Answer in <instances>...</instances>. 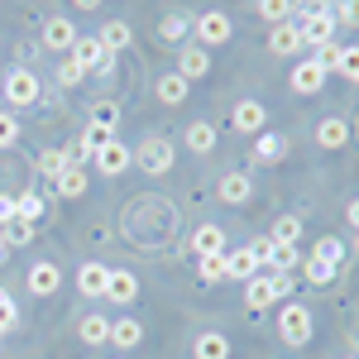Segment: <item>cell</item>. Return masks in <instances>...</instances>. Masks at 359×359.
<instances>
[{
	"instance_id": "1",
	"label": "cell",
	"mask_w": 359,
	"mask_h": 359,
	"mask_svg": "<svg viewBox=\"0 0 359 359\" xmlns=\"http://www.w3.org/2000/svg\"><path fill=\"white\" fill-rule=\"evenodd\" d=\"M297 15H302V25H297V34H302V43H311V48H326V43H335V15L331 5H297Z\"/></svg>"
},
{
	"instance_id": "2",
	"label": "cell",
	"mask_w": 359,
	"mask_h": 359,
	"mask_svg": "<svg viewBox=\"0 0 359 359\" xmlns=\"http://www.w3.org/2000/svg\"><path fill=\"white\" fill-rule=\"evenodd\" d=\"M287 292H292V278H283V273H264V278H249L245 302H249V311H264V306L283 302Z\"/></svg>"
},
{
	"instance_id": "3",
	"label": "cell",
	"mask_w": 359,
	"mask_h": 359,
	"mask_svg": "<svg viewBox=\"0 0 359 359\" xmlns=\"http://www.w3.org/2000/svg\"><path fill=\"white\" fill-rule=\"evenodd\" d=\"M278 335L287 340V345H306L311 340V311L306 306H283V316H278Z\"/></svg>"
},
{
	"instance_id": "4",
	"label": "cell",
	"mask_w": 359,
	"mask_h": 359,
	"mask_svg": "<svg viewBox=\"0 0 359 359\" xmlns=\"http://www.w3.org/2000/svg\"><path fill=\"white\" fill-rule=\"evenodd\" d=\"M72 57L82 62V72H111V62H115V53H106L101 39H77L72 43Z\"/></svg>"
},
{
	"instance_id": "5",
	"label": "cell",
	"mask_w": 359,
	"mask_h": 359,
	"mask_svg": "<svg viewBox=\"0 0 359 359\" xmlns=\"http://www.w3.org/2000/svg\"><path fill=\"white\" fill-rule=\"evenodd\" d=\"M139 168H144L149 177H163L168 168H172V144H168V139H149V144H139Z\"/></svg>"
},
{
	"instance_id": "6",
	"label": "cell",
	"mask_w": 359,
	"mask_h": 359,
	"mask_svg": "<svg viewBox=\"0 0 359 359\" xmlns=\"http://www.w3.org/2000/svg\"><path fill=\"white\" fill-rule=\"evenodd\" d=\"M91 163L101 168V172H106V177H120V172H125V168L135 163V154H130V149H125V144H120V139H106V144H101V154H96V158H91Z\"/></svg>"
},
{
	"instance_id": "7",
	"label": "cell",
	"mask_w": 359,
	"mask_h": 359,
	"mask_svg": "<svg viewBox=\"0 0 359 359\" xmlns=\"http://www.w3.org/2000/svg\"><path fill=\"white\" fill-rule=\"evenodd\" d=\"M72 43H77V29L67 15H53L48 25H43V48L48 53H72Z\"/></svg>"
},
{
	"instance_id": "8",
	"label": "cell",
	"mask_w": 359,
	"mask_h": 359,
	"mask_svg": "<svg viewBox=\"0 0 359 359\" xmlns=\"http://www.w3.org/2000/svg\"><path fill=\"white\" fill-rule=\"evenodd\" d=\"M5 96H10V106H34V101H39V77L25 72V67H15V72L5 77Z\"/></svg>"
},
{
	"instance_id": "9",
	"label": "cell",
	"mask_w": 359,
	"mask_h": 359,
	"mask_svg": "<svg viewBox=\"0 0 359 359\" xmlns=\"http://www.w3.org/2000/svg\"><path fill=\"white\" fill-rule=\"evenodd\" d=\"M326 86V67H321V57H306L292 67V91H302V96H316Z\"/></svg>"
},
{
	"instance_id": "10",
	"label": "cell",
	"mask_w": 359,
	"mask_h": 359,
	"mask_svg": "<svg viewBox=\"0 0 359 359\" xmlns=\"http://www.w3.org/2000/svg\"><path fill=\"white\" fill-rule=\"evenodd\" d=\"M216 196H221L225 206H245L249 196H254V182H249V172H225L221 182H216Z\"/></svg>"
},
{
	"instance_id": "11",
	"label": "cell",
	"mask_w": 359,
	"mask_h": 359,
	"mask_svg": "<svg viewBox=\"0 0 359 359\" xmlns=\"http://www.w3.org/2000/svg\"><path fill=\"white\" fill-rule=\"evenodd\" d=\"M106 297L120 306H130L139 297V278L130 273V269H111V278H106Z\"/></svg>"
},
{
	"instance_id": "12",
	"label": "cell",
	"mask_w": 359,
	"mask_h": 359,
	"mask_svg": "<svg viewBox=\"0 0 359 359\" xmlns=\"http://www.w3.org/2000/svg\"><path fill=\"white\" fill-rule=\"evenodd\" d=\"M196 34H201V48H211V43H225L230 34H235V25H230V15H201L196 20Z\"/></svg>"
},
{
	"instance_id": "13",
	"label": "cell",
	"mask_w": 359,
	"mask_h": 359,
	"mask_svg": "<svg viewBox=\"0 0 359 359\" xmlns=\"http://www.w3.org/2000/svg\"><path fill=\"white\" fill-rule=\"evenodd\" d=\"M206 72H211V53H206L201 43H187V48L177 53V77L192 82V77H206Z\"/></svg>"
},
{
	"instance_id": "14",
	"label": "cell",
	"mask_w": 359,
	"mask_h": 359,
	"mask_svg": "<svg viewBox=\"0 0 359 359\" xmlns=\"http://www.w3.org/2000/svg\"><path fill=\"white\" fill-rule=\"evenodd\" d=\"M57 283H62V273H57V264H48V259L29 269V292H34V297H48V292H57Z\"/></svg>"
},
{
	"instance_id": "15",
	"label": "cell",
	"mask_w": 359,
	"mask_h": 359,
	"mask_svg": "<svg viewBox=\"0 0 359 359\" xmlns=\"http://www.w3.org/2000/svg\"><path fill=\"white\" fill-rule=\"evenodd\" d=\"M269 48L283 57H292L297 48H302V34H297V25L292 20H283V25H273V34H269Z\"/></svg>"
},
{
	"instance_id": "16",
	"label": "cell",
	"mask_w": 359,
	"mask_h": 359,
	"mask_svg": "<svg viewBox=\"0 0 359 359\" xmlns=\"http://www.w3.org/2000/svg\"><path fill=\"white\" fill-rule=\"evenodd\" d=\"M106 278H111L106 264H82L77 269V287H82L86 297H106Z\"/></svg>"
},
{
	"instance_id": "17",
	"label": "cell",
	"mask_w": 359,
	"mask_h": 359,
	"mask_svg": "<svg viewBox=\"0 0 359 359\" xmlns=\"http://www.w3.org/2000/svg\"><path fill=\"white\" fill-rule=\"evenodd\" d=\"M139 340H144V326H139L135 316H115V321H111V345H120V350H135Z\"/></svg>"
},
{
	"instance_id": "18",
	"label": "cell",
	"mask_w": 359,
	"mask_h": 359,
	"mask_svg": "<svg viewBox=\"0 0 359 359\" xmlns=\"http://www.w3.org/2000/svg\"><path fill=\"white\" fill-rule=\"evenodd\" d=\"M264 120H269V111H264L259 101H240V106H235V130H245V135H259Z\"/></svg>"
},
{
	"instance_id": "19",
	"label": "cell",
	"mask_w": 359,
	"mask_h": 359,
	"mask_svg": "<svg viewBox=\"0 0 359 359\" xmlns=\"http://www.w3.org/2000/svg\"><path fill=\"white\" fill-rule=\"evenodd\" d=\"M254 269H259V259H254V249H230V254H225V278H254Z\"/></svg>"
},
{
	"instance_id": "20",
	"label": "cell",
	"mask_w": 359,
	"mask_h": 359,
	"mask_svg": "<svg viewBox=\"0 0 359 359\" xmlns=\"http://www.w3.org/2000/svg\"><path fill=\"white\" fill-rule=\"evenodd\" d=\"M111 139V130H101V125H86V135H82V144L67 154V163H77V158H96L101 154V144Z\"/></svg>"
},
{
	"instance_id": "21",
	"label": "cell",
	"mask_w": 359,
	"mask_h": 359,
	"mask_svg": "<svg viewBox=\"0 0 359 359\" xmlns=\"http://www.w3.org/2000/svg\"><path fill=\"white\" fill-rule=\"evenodd\" d=\"M316 144H321V149H345V144H350V125H345V120H321V125H316Z\"/></svg>"
},
{
	"instance_id": "22",
	"label": "cell",
	"mask_w": 359,
	"mask_h": 359,
	"mask_svg": "<svg viewBox=\"0 0 359 359\" xmlns=\"http://www.w3.org/2000/svg\"><path fill=\"white\" fill-rule=\"evenodd\" d=\"M53 187H57V196H82V192H86V168L67 163V168L53 177Z\"/></svg>"
},
{
	"instance_id": "23",
	"label": "cell",
	"mask_w": 359,
	"mask_h": 359,
	"mask_svg": "<svg viewBox=\"0 0 359 359\" xmlns=\"http://www.w3.org/2000/svg\"><path fill=\"white\" fill-rule=\"evenodd\" d=\"M283 154H287L283 135H269V130H259V139H254V158H259V163H278Z\"/></svg>"
},
{
	"instance_id": "24",
	"label": "cell",
	"mask_w": 359,
	"mask_h": 359,
	"mask_svg": "<svg viewBox=\"0 0 359 359\" xmlns=\"http://www.w3.org/2000/svg\"><path fill=\"white\" fill-rule=\"evenodd\" d=\"M269 264H273V273L292 278L297 269H302V254H297V245H273V254H269Z\"/></svg>"
},
{
	"instance_id": "25",
	"label": "cell",
	"mask_w": 359,
	"mask_h": 359,
	"mask_svg": "<svg viewBox=\"0 0 359 359\" xmlns=\"http://www.w3.org/2000/svg\"><path fill=\"white\" fill-rule=\"evenodd\" d=\"M187 149H192V154H211V149H216V125H206V120L187 125Z\"/></svg>"
},
{
	"instance_id": "26",
	"label": "cell",
	"mask_w": 359,
	"mask_h": 359,
	"mask_svg": "<svg viewBox=\"0 0 359 359\" xmlns=\"http://www.w3.org/2000/svg\"><path fill=\"white\" fill-rule=\"evenodd\" d=\"M192 249L196 254H221L225 249V230L221 225H201V230L192 235Z\"/></svg>"
},
{
	"instance_id": "27",
	"label": "cell",
	"mask_w": 359,
	"mask_h": 359,
	"mask_svg": "<svg viewBox=\"0 0 359 359\" xmlns=\"http://www.w3.org/2000/svg\"><path fill=\"white\" fill-rule=\"evenodd\" d=\"M196 359H230V340L221 331H206L196 340Z\"/></svg>"
},
{
	"instance_id": "28",
	"label": "cell",
	"mask_w": 359,
	"mask_h": 359,
	"mask_svg": "<svg viewBox=\"0 0 359 359\" xmlns=\"http://www.w3.org/2000/svg\"><path fill=\"white\" fill-rule=\"evenodd\" d=\"M158 101H163V106H182V101H187V77L168 72L163 82H158Z\"/></svg>"
},
{
	"instance_id": "29",
	"label": "cell",
	"mask_w": 359,
	"mask_h": 359,
	"mask_svg": "<svg viewBox=\"0 0 359 359\" xmlns=\"http://www.w3.org/2000/svg\"><path fill=\"white\" fill-rule=\"evenodd\" d=\"M77 335H82L86 345H106V340H111V321H106V316H82Z\"/></svg>"
},
{
	"instance_id": "30",
	"label": "cell",
	"mask_w": 359,
	"mask_h": 359,
	"mask_svg": "<svg viewBox=\"0 0 359 359\" xmlns=\"http://www.w3.org/2000/svg\"><path fill=\"white\" fill-rule=\"evenodd\" d=\"M187 29H192V20H187L182 10H172V15H163V25H158V34H163L168 43H177V39H187Z\"/></svg>"
},
{
	"instance_id": "31",
	"label": "cell",
	"mask_w": 359,
	"mask_h": 359,
	"mask_svg": "<svg viewBox=\"0 0 359 359\" xmlns=\"http://www.w3.org/2000/svg\"><path fill=\"white\" fill-rule=\"evenodd\" d=\"M101 43H106V53H120V48H130V25L111 20V25L101 29Z\"/></svg>"
},
{
	"instance_id": "32",
	"label": "cell",
	"mask_w": 359,
	"mask_h": 359,
	"mask_svg": "<svg viewBox=\"0 0 359 359\" xmlns=\"http://www.w3.org/2000/svg\"><path fill=\"white\" fill-rule=\"evenodd\" d=\"M269 240H273V245H297V240H302V221H297V216H283Z\"/></svg>"
},
{
	"instance_id": "33",
	"label": "cell",
	"mask_w": 359,
	"mask_h": 359,
	"mask_svg": "<svg viewBox=\"0 0 359 359\" xmlns=\"http://www.w3.org/2000/svg\"><path fill=\"white\" fill-rule=\"evenodd\" d=\"M39 216H43V196H34V192L15 196V221H39Z\"/></svg>"
},
{
	"instance_id": "34",
	"label": "cell",
	"mask_w": 359,
	"mask_h": 359,
	"mask_svg": "<svg viewBox=\"0 0 359 359\" xmlns=\"http://www.w3.org/2000/svg\"><path fill=\"white\" fill-rule=\"evenodd\" d=\"M196 273H201V283H221L225 278V254H201Z\"/></svg>"
},
{
	"instance_id": "35",
	"label": "cell",
	"mask_w": 359,
	"mask_h": 359,
	"mask_svg": "<svg viewBox=\"0 0 359 359\" xmlns=\"http://www.w3.org/2000/svg\"><path fill=\"white\" fill-rule=\"evenodd\" d=\"M115 120H120V106H115V101H96V106H91V125L115 130Z\"/></svg>"
},
{
	"instance_id": "36",
	"label": "cell",
	"mask_w": 359,
	"mask_h": 359,
	"mask_svg": "<svg viewBox=\"0 0 359 359\" xmlns=\"http://www.w3.org/2000/svg\"><path fill=\"white\" fill-rule=\"evenodd\" d=\"M29 240H34V221H10V225H5V245H10V249L29 245Z\"/></svg>"
},
{
	"instance_id": "37",
	"label": "cell",
	"mask_w": 359,
	"mask_h": 359,
	"mask_svg": "<svg viewBox=\"0 0 359 359\" xmlns=\"http://www.w3.org/2000/svg\"><path fill=\"white\" fill-rule=\"evenodd\" d=\"M259 15H264L269 25H283V20L292 15V0H259Z\"/></svg>"
},
{
	"instance_id": "38",
	"label": "cell",
	"mask_w": 359,
	"mask_h": 359,
	"mask_svg": "<svg viewBox=\"0 0 359 359\" xmlns=\"http://www.w3.org/2000/svg\"><path fill=\"white\" fill-rule=\"evenodd\" d=\"M311 259H321V264H340V259H345V245H340V240H335V235H326V240H321V245H316V254H311Z\"/></svg>"
},
{
	"instance_id": "39",
	"label": "cell",
	"mask_w": 359,
	"mask_h": 359,
	"mask_svg": "<svg viewBox=\"0 0 359 359\" xmlns=\"http://www.w3.org/2000/svg\"><path fill=\"white\" fill-rule=\"evenodd\" d=\"M82 77H86V72H82V62H77L72 53H62V62H57V82H62V86H77Z\"/></svg>"
},
{
	"instance_id": "40",
	"label": "cell",
	"mask_w": 359,
	"mask_h": 359,
	"mask_svg": "<svg viewBox=\"0 0 359 359\" xmlns=\"http://www.w3.org/2000/svg\"><path fill=\"white\" fill-rule=\"evenodd\" d=\"M62 168H67V154H62V149H43V154H39V172H48V177H57Z\"/></svg>"
},
{
	"instance_id": "41",
	"label": "cell",
	"mask_w": 359,
	"mask_h": 359,
	"mask_svg": "<svg viewBox=\"0 0 359 359\" xmlns=\"http://www.w3.org/2000/svg\"><path fill=\"white\" fill-rule=\"evenodd\" d=\"M20 144V120L10 111H0V149H15Z\"/></svg>"
},
{
	"instance_id": "42",
	"label": "cell",
	"mask_w": 359,
	"mask_h": 359,
	"mask_svg": "<svg viewBox=\"0 0 359 359\" xmlns=\"http://www.w3.org/2000/svg\"><path fill=\"white\" fill-rule=\"evenodd\" d=\"M15 326H20V306L10 292H0V331H15Z\"/></svg>"
},
{
	"instance_id": "43",
	"label": "cell",
	"mask_w": 359,
	"mask_h": 359,
	"mask_svg": "<svg viewBox=\"0 0 359 359\" xmlns=\"http://www.w3.org/2000/svg\"><path fill=\"white\" fill-rule=\"evenodd\" d=\"M335 72H345L350 82H359V48H340V57H335Z\"/></svg>"
},
{
	"instance_id": "44",
	"label": "cell",
	"mask_w": 359,
	"mask_h": 359,
	"mask_svg": "<svg viewBox=\"0 0 359 359\" xmlns=\"http://www.w3.org/2000/svg\"><path fill=\"white\" fill-rule=\"evenodd\" d=\"M335 25H355L359 29V0H335Z\"/></svg>"
},
{
	"instance_id": "45",
	"label": "cell",
	"mask_w": 359,
	"mask_h": 359,
	"mask_svg": "<svg viewBox=\"0 0 359 359\" xmlns=\"http://www.w3.org/2000/svg\"><path fill=\"white\" fill-rule=\"evenodd\" d=\"M331 264H321V259H306V283H316V287H326V283H331Z\"/></svg>"
},
{
	"instance_id": "46",
	"label": "cell",
	"mask_w": 359,
	"mask_h": 359,
	"mask_svg": "<svg viewBox=\"0 0 359 359\" xmlns=\"http://www.w3.org/2000/svg\"><path fill=\"white\" fill-rule=\"evenodd\" d=\"M10 221H15V196L0 192V225H10Z\"/></svg>"
},
{
	"instance_id": "47",
	"label": "cell",
	"mask_w": 359,
	"mask_h": 359,
	"mask_svg": "<svg viewBox=\"0 0 359 359\" xmlns=\"http://www.w3.org/2000/svg\"><path fill=\"white\" fill-rule=\"evenodd\" d=\"M345 216H350V225L359 230V201H350V211H345Z\"/></svg>"
},
{
	"instance_id": "48",
	"label": "cell",
	"mask_w": 359,
	"mask_h": 359,
	"mask_svg": "<svg viewBox=\"0 0 359 359\" xmlns=\"http://www.w3.org/2000/svg\"><path fill=\"white\" fill-rule=\"evenodd\" d=\"M72 5H77V10H96L101 0H72Z\"/></svg>"
},
{
	"instance_id": "49",
	"label": "cell",
	"mask_w": 359,
	"mask_h": 359,
	"mask_svg": "<svg viewBox=\"0 0 359 359\" xmlns=\"http://www.w3.org/2000/svg\"><path fill=\"white\" fill-rule=\"evenodd\" d=\"M10 259V245H5V230H0V264Z\"/></svg>"
},
{
	"instance_id": "50",
	"label": "cell",
	"mask_w": 359,
	"mask_h": 359,
	"mask_svg": "<svg viewBox=\"0 0 359 359\" xmlns=\"http://www.w3.org/2000/svg\"><path fill=\"white\" fill-rule=\"evenodd\" d=\"M306 5H321V0H306Z\"/></svg>"
},
{
	"instance_id": "51",
	"label": "cell",
	"mask_w": 359,
	"mask_h": 359,
	"mask_svg": "<svg viewBox=\"0 0 359 359\" xmlns=\"http://www.w3.org/2000/svg\"><path fill=\"white\" fill-rule=\"evenodd\" d=\"M350 359H359V355H350Z\"/></svg>"
},
{
	"instance_id": "52",
	"label": "cell",
	"mask_w": 359,
	"mask_h": 359,
	"mask_svg": "<svg viewBox=\"0 0 359 359\" xmlns=\"http://www.w3.org/2000/svg\"><path fill=\"white\" fill-rule=\"evenodd\" d=\"M0 335H5V331H0Z\"/></svg>"
}]
</instances>
